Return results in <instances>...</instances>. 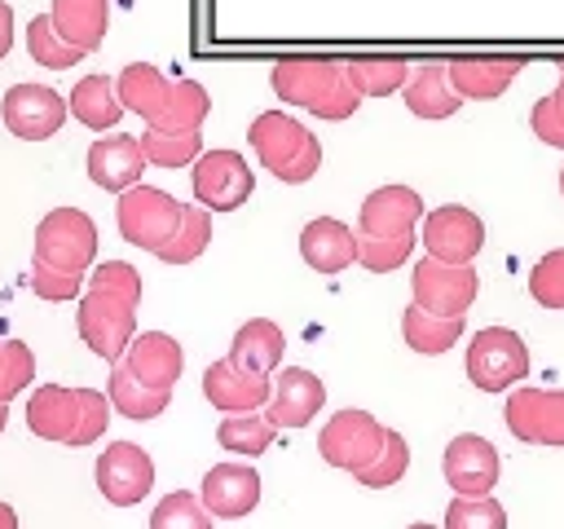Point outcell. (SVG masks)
Instances as JSON below:
<instances>
[{"mask_svg": "<svg viewBox=\"0 0 564 529\" xmlns=\"http://www.w3.org/2000/svg\"><path fill=\"white\" fill-rule=\"evenodd\" d=\"M115 93L123 110L141 115L145 128H159V132H198L212 110V97L198 79H167L150 62L123 66L115 79Z\"/></svg>", "mask_w": 564, "mask_h": 529, "instance_id": "1", "label": "cell"}, {"mask_svg": "<svg viewBox=\"0 0 564 529\" xmlns=\"http://www.w3.org/2000/svg\"><path fill=\"white\" fill-rule=\"evenodd\" d=\"M269 84L286 106H304L317 119H348L361 106L339 57H317V53L278 57L269 71Z\"/></svg>", "mask_w": 564, "mask_h": 529, "instance_id": "2", "label": "cell"}, {"mask_svg": "<svg viewBox=\"0 0 564 529\" xmlns=\"http://www.w3.org/2000/svg\"><path fill=\"white\" fill-rule=\"evenodd\" d=\"M247 141H251L256 159H260L278 181H286V185H304V181L317 176V168H322V145H317V137H313L300 119H291V115H282V110L256 115L251 128H247Z\"/></svg>", "mask_w": 564, "mask_h": 529, "instance_id": "3", "label": "cell"}, {"mask_svg": "<svg viewBox=\"0 0 564 529\" xmlns=\"http://www.w3.org/2000/svg\"><path fill=\"white\" fill-rule=\"evenodd\" d=\"M97 256V225L79 207H57L35 225V264H48L57 273H88Z\"/></svg>", "mask_w": 564, "mask_h": 529, "instance_id": "4", "label": "cell"}, {"mask_svg": "<svg viewBox=\"0 0 564 529\" xmlns=\"http://www.w3.org/2000/svg\"><path fill=\"white\" fill-rule=\"evenodd\" d=\"M529 375V348L511 326H485L467 344V379L480 392H502Z\"/></svg>", "mask_w": 564, "mask_h": 529, "instance_id": "5", "label": "cell"}, {"mask_svg": "<svg viewBox=\"0 0 564 529\" xmlns=\"http://www.w3.org/2000/svg\"><path fill=\"white\" fill-rule=\"evenodd\" d=\"M181 207H185V203H176V198H172L167 190H159V185H132V190L119 194V207H115L119 234H123L132 247L159 251V247L172 238V229L181 225Z\"/></svg>", "mask_w": 564, "mask_h": 529, "instance_id": "6", "label": "cell"}, {"mask_svg": "<svg viewBox=\"0 0 564 529\" xmlns=\"http://www.w3.org/2000/svg\"><path fill=\"white\" fill-rule=\"evenodd\" d=\"M383 423L370 414V410H335L326 423H322V432H317V450H322V458L330 463V467H339V472H361L375 454H379V445H383Z\"/></svg>", "mask_w": 564, "mask_h": 529, "instance_id": "7", "label": "cell"}, {"mask_svg": "<svg viewBox=\"0 0 564 529\" xmlns=\"http://www.w3.org/2000/svg\"><path fill=\"white\" fill-rule=\"evenodd\" d=\"M410 291H414V304L423 313H436V317H463L480 291V278L471 264H441L432 256H423L410 273Z\"/></svg>", "mask_w": 564, "mask_h": 529, "instance_id": "8", "label": "cell"}, {"mask_svg": "<svg viewBox=\"0 0 564 529\" xmlns=\"http://www.w3.org/2000/svg\"><path fill=\"white\" fill-rule=\"evenodd\" d=\"M194 203L207 212H234L251 198L256 176L238 150H203L194 159Z\"/></svg>", "mask_w": 564, "mask_h": 529, "instance_id": "9", "label": "cell"}, {"mask_svg": "<svg viewBox=\"0 0 564 529\" xmlns=\"http://www.w3.org/2000/svg\"><path fill=\"white\" fill-rule=\"evenodd\" d=\"M480 247H485V220L471 207L445 203L423 216V256L441 264H471Z\"/></svg>", "mask_w": 564, "mask_h": 529, "instance_id": "10", "label": "cell"}, {"mask_svg": "<svg viewBox=\"0 0 564 529\" xmlns=\"http://www.w3.org/2000/svg\"><path fill=\"white\" fill-rule=\"evenodd\" d=\"M75 326H79V339L106 357L110 366L128 353L132 335H137V309L110 300V295H97V291H84L79 295V313H75Z\"/></svg>", "mask_w": 564, "mask_h": 529, "instance_id": "11", "label": "cell"}, {"mask_svg": "<svg viewBox=\"0 0 564 529\" xmlns=\"http://www.w3.org/2000/svg\"><path fill=\"white\" fill-rule=\"evenodd\" d=\"M93 476H97V489H101L106 503L132 507V503H141V498L150 494V485H154V458H150L137 441H110V445L97 454Z\"/></svg>", "mask_w": 564, "mask_h": 529, "instance_id": "12", "label": "cell"}, {"mask_svg": "<svg viewBox=\"0 0 564 529\" xmlns=\"http://www.w3.org/2000/svg\"><path fill=\"white\" fill-rule=\"evenodd\" d=\"M441 472H445V485H449L458 498H485V494H494V485H498L502 458H498L494 441H485L480 432H458V436L445 445Z\"/></svg>", "mask_w": 564, "mask_h": 529, "instance_id": "13", "label": "cell"}, {"mask_svg": "<svg viewBox=\"0 0 564 529\" xmlns=\"http://www.w3.org/2000/svg\"><path fill=\"white\" fill-rule=\"evenodd\" d=\"M0 119L22 141H44L66 123V97L48 84H13L0 97Z\"/></svg>", "mask_w": 564, "mask_h": 529, "instance_id": "14", "label": "cell"}, {"mask_svg": "<svg viewBox=\"0 0 564 529\" xmlns=\"http://www.w3.org/2000/svg\"><path fill=\"white\" fill-rule=\"evenodd\" d=\"M507 428L529 445H564V388H516L507 397Z\"/></svg>", "mask_w": 564, "mask_h": 529, "instance_id": "15", "label": "cell"}, {"mask_svg": "<svg viewBox=\"0 0 564 529\" xmlns=\"http://www.w3.org/2000/svg\"><path fill=\"white\" fill-rule=\"evenodd\" d=\"M524 57H502V53H463L445 62V79L458 93V101H494L511 88L520 75Z\"/></svg>", "mask_w": 564, "mask_h": 529, "instance_id": "16", "label": "cell"}, {"mask_svg": "<svg viewBox=\"0 0 564 529\" xmlns=\"http://www.w3.org/2000/svg\"><path fill=\"white\" fill-rule=\"evenodd\" d=\"M423 220V198L410 185H379L361 198L357 212V234L361 238H401L414 234V225Z\"/></svg>", "mask_w": 564, "mask_h": 529, "instance_id": "17", "label": "cell"}, {"mask_svg": "<svg viewBox=\"0 0 564 529\" xmlns=\"http://www.w3.org/2000/svg\"><path fill=\"white\" fill-rule=\"evenodd\" d=\"M198 503L212 520H242L260 503V476L251 463H216L203 476Z\"/></svg>", "mask_w": 564, "mask_h": 529, "instance_id": "18", "label": "cell"}, {"mask_svg": "<svg viewBox=\"0 0 564 529\" xmlns=\"http://www.w3.org/2000/svg\"><path fill=\"white\" fill-rule=\"evenodd\" d=\"M269 384H273V392H269V406L260 414L273 428H304L326 401V384L304 366H282Z\"/></svg>", "mask_w": 564, "mask_h": 529, "instance_id": "19", "label": "cell"}, {"mask_svg": "<svg viewBox=\"0 0 564 529\" xmlns=\"http://www.w3.org/2000/svg\"><path fill=\"white\" fill-rule=\"evenodd\" d=\"M269 375H251L242 366H234L229 357L212 361L203 370V397L220 410V414H251V410H264L269 406Z\"/></svg>", "mask_w": 564, "mask_h": 529, "instance_id": "20", "label": "cell"}, {"mask_svg": "<svg viewBox=\"0 0 564 529\" xmlns=\"http://www.w3.org/2000/svg\"><path fill=\"white\" fill-rule=\"evenodd\" d=\"M119 361H123V370L137 384L163 388V392H172L176 379H181V370H185V353H181V344L167 331H141V335H132V344H128V353Z\"/></svg>", "mask_w": 564, "mask_h": 529, "instance_id": "21", "label": "cell"}, {"mask_svg": "<svg viewBox=\"0 0 564 529\" xmlns=\"http://www.w3.org/2000/svg\"><path fill=\"white\" fill-rule=\"evenodd\" d=\"M141 172H145V154L137 145V137L115 128V132H101L88 145V176H93V185H101L110 194H123V190L141 185Z\"/></svg>", "mask_w": 564, "mask_h": 529, "instance_id": "22", "label": "cell"}, {"mask_svg": "<svg viewBox=\"0 0 564 529\" xmlns=\"http://www.w3.org/2000/svg\"><path fill=\"white\" fill-rule=\"evenodd\" d=\"M300 256L317 273H339L357 260V234L335 216H313L300 229Z\"/></svg>", "mask_w": 564, "mask_h": 529, "instance_id": "23", "label": "cell"}, {"mask_svg": "<svg viewBox=\"0 0 564 529\" xmlns=\"http://www.w3.org/2000/svg\"><path fill=\"white\" fill-rule=\"evenodd\" d=\"M48 22L62 35V44H70L79 53H97L101 40H106L110 0H53Z\"/></svg>", "mask_w": 564, "mask_h": 529, "instance_id": "24", "label": "cell"}, {"mask_svg": "<svg viewBox=\"0 0 564 529\" xmlns=\"http://www.w3.org/2000/svg\"><path fill=\"white\" fill-rule=\"evenodd\" d=\"M282 353H286V335L278 322L269 317H251L234 331V344H229V361L251 370V375H273L282 366Z\"/></svg>", "mask_w": 564, "mask_h": 529, "instance_id": "25", "label": "cell"}, {"mask_svg": "<svg viewBox=\"0 0 564 529\" xmlns=\"http://www.w3.org/2000/svg\"><path fill=\"white\" fill-rule=\"evenodd\" d=\"M401 93H405L410 115H419V119H449L463 106L445 79V62H410V79Z\"/></svg>", "mask_w": 564, "mask_h": 529, "instance_id": "26", "label": "cell"}, {"mask_svg": "<svg viewBox=\"0 0 564 529\" xmlns=\"http://www.w3.org/2000/svg\"><path fill=\"white\" fill-rule=\"evenodd\" d=\"M66 115H75L93 132H115V123L123 115L119 93H115V79L110 75H84L70 88V97H66Z\"/></svg>", "mask_w": 564, "mask_h": 529, "instance_id": "27", "label": "cell"}, {"mask_svg": "<svg viewBox=\"0 0 564 529\" xmlns=\"http://www.w3.org/2000/svg\"><path fill=\"white\" fill-rule=\"evenodd\" d=\"M339 62H344V75L357 97H388V93L405 88V79H410V62L392 57V53H357V57H339Z\"/></svg>", "mask_w": 564, "mask_h": 529, "instance_id": "28", "label": "cell"}, {"mask_svg": "<svg viewBox=\"0 0 564 529\" xmlns=\"http://www.w3.org/2000/svg\"><path fill=\"white\" fill-rule=\"evenodd\" d=\"M26 423L35 436L44 441H62L70 436L75 428V388H62V384H40L26 401Z\"/></svg>", "mask_w": 564, "mask_h": 529, "instance_id": "29", "label": "cell"}, {"mask_svg": "<svg viewBox=\"0 0 564 529\" xmlns=\"http://www.w3.org/2000/svg\"><path fill=\"white\" fill-rule=\"evenodd\" d=\"M106 401H110V406H115L123 419H137V423H145V419H159V414L167 410L172 392L137 384V379L123 370V361H115V366H110V384H106Z\"/></svg>", "mask_w": 564, "mask_h": 529, "instance_id": "30", "label": "cell"}, {"mask_svg": "<svg viewBox=\"0 0 564 529\" xmlns=\"http://www.w3.org/2000/svg\"><path fill=\"white\" fill-rule=\"evenodd\" d=\"M401 335L414 353L423 357H436V353H449L463 335V317H436V313H423L419 304H410L401 313Z\"/></svg>", "mask_w": 564, "mask_h": 529, "instance_id": "31", "label": "cell"}, {"mask_svg": "<svg viewBox=\"0 0 564 529\" xmlns=\"http://www.w3.org/2000/svg\"><path fill=\"white\" fill-rule=\"evenodd\" d=\"M207 242H212V212L198 207V203H185L181 207V225L172 229V238L154 256L163 264H189V260H198L207 251Z\"/></svg>", "mask_w": 564, "mask_h": 529, "instance_id": "32", "label": "cell"}, {"mask_svg": "<svg viewBox=\"0 0 564 529\" xmlns=\"http://www.w3.org/2000/svg\"><path fill=\"white\" fill-rule=\"evenodd\" d=\"M273 432H278V428H273L260 410H251V414H225V419L216 423V441H220V450L242 454V458L264 454V450L273 445Z\"/></svg>", "mask_w": 564, "mask_h": 529, "instance_id": "33", "label": "cell"}, {"mask_svg": "<svg viewBox=\"0 0 564 529\" xmlns=\"http://www.w3.org/2000/svg\"><path fill=\"white\" fill-rule=\"evenodd\" d=\"M145 163L154 168H185L203 154V132H159V128H145L137 137Z\"/></svg>", "mask_w": 564, "mask_h": 529, "instance_id": "34", "label": "cell"}, {"mask_svg": "<svg viewBox=\"0 0 564 529\" xmlns=\"http://www.w3.org/2000/svg\"><path fill=\"white\" fill-rule=\"evenodd\" d=\"M405 467H410V445H405V436L401 432H383V445H379V454L361 467V472H352L366 489H388V485H397L401 476H405Z\"/></svg>", "mask_w": 564, "mask_h": 529, "instance_id": "35", "label": "cell"}, {"mask_svg": "<svg viewBox=\"0 0 564 529\" xmlns=\"http://www.w3.org/2000/svg\"><path fill=\"white\" fill-rule=\"evenodd\" d=\"M84 291H97V295H110V300L137 309L141 304V273L128 260H106L84 278Z\"/></svg>", "mask_w": 564, "mask_h": 529, "instance_id": "36", "label": "cell"}, {"mask_svg": "<svg viewBox=\"0 0 564 529\" xmlns=\"http://www.w3.org/2000/svg\"><path fill=\"white\" fill-rule=\"evenodd\" d=\"M26 48H31V57H35L44 71H66V66H75V62L84 57L79 48L62 44V35H57L53 22H48V13H35V18H31V26H26Z\"/></svg>", "mask_w": 564, "mask_h": 529, "instance_id": "37", "label": "cell"}, {"mask_svg": "<svg viewBox=\"0 0 564 529\" xmlns=\"http://www.w3.org/2000/svg\"><path fill=\"white\" fill-rule=\"evenodd\" d=\"M150 529H212V516L203 511L198 494L172 489V494H163L159 507L150 511Z\"/></svg>", "mask_w": 564, "mask_h": 529, "instance_id": "38", "label": "cell"}, {"mask_svg": "<svg viewBox=\"0 0 564 529\" xmlns=\"http://www.w3.org/2000/svg\"><path fill=\"white\" fill-rule=\"evenodd\" d=\"M110 423V401L97 388H75V428L66 436V445H93Z\"/></svg>", "mask_w": 564, "mask_h": 529, "instance_id": "39", "label": "cell"}, {"mask_svg": "<svg viewBox=\"0 0 564 529\" xmlns=\"http://www.w3.org/2000/svg\"><path fill=\"white\" fill-rule=\"evenodd\" d=\"M35 379V353L22 339H4L0 344V406H9L22 388H31Z\"/></svg>", "mask_w": 564, "mask_h": 529, "instance_id": "40", "label": "cell"}, {"mask_svg": "<svg viewBox=\"0 0 564 529\" xmlns=\"http://www.w3.org/2000/svg\"><path fill=\"white\" fill-rule=\"evenodd\" d=\"M441 529H507V511L498 498H454L445 507V525Z\"/></svg>", "mask_w": 564, "mask_h": 529, "instance_id": "41", "label": "cell"}, {"mask_svg": "<svg viewBox=\"0 0 564 529\" xmlns=\"http://www.w3.org/2000/svg\"><path fill=\"white\" fill-rule=\"evenodd\" d=\"M410 251H414V234H401V238H361V234H357V260H361V269H370V273H392V269H401V264L410 260Z\"/></svg>", "mask_w": 564, "mask_h": 529, "instance_id": "42", "label": "cell"}, {"mask_svg": "<svg viewBox=\"0 0 564 529\" xmlns=\"http://www.w3.org/2000/svg\"><path fill=\"white\" fill-rule=\"evenodd\" d=\"M529 295L542 309H564V247L538 256V264L529 269Z\"/></svg>", "mask_w": 564, "mask_h": 529, "instance_id": "43", "label": "cell"}, {"mask_svg": "<svg viewBox=\"0 0 564 529\" xmlns=\"http://www.w3.org/2000/svg\"><path fill=\"white\" fill-rule=\"evenodd\" d=\"M31 287H35L40 300H53V304L84 295V278H79V273H57V269H48V264H31Z\"/></svg>", "mask_w": 564, "mask_h": 529, "instance_id": "44", "label": "cell"}, {"mask_svg": "<svg viewBox=\"0 0 564 529\" xmlns=\"http://www.w3.org/2000/svg\"><path fill=\"white\" fill-rule=\"evenodd\" d=\"M529 123H533V132H538V141H546V145H555V150H564V123H560V115H555V106H551V97H542V101H533V110H529Z\"/></svg>", "mask_w": 564, "mask_h": 529, "instance_id": "45", "label": "cell"}, {"mask_svg": "<svg viewBox=\"0 0 564 529\" xmlns=\"http://www.w3.org/2000/svg\"><path fill=\"white\" fill-rule=\"evenodd\" d=\"M9 48H13V9L9 0H0V57H9Z\"/></svg>", "mask_w": 564, "mask_h": 529, "instance_id": "46", "label": "cell"}, {"mask_svg": "<svg viewBox=\"0 0 564 529\" xmlns=\"http://www.w3.org/2000/svg\"><path fill=\"white\" fill-rule=\"evenodd\" d=\"M0 529H18V511L9 503H0Z\"/></svg>", "mask_w": 564, "mask_h": 529, "instance_id": "47", "label": "cell"}, {"mask_svg": "<svg viewBox=\"0 0 564 529\" xmlns=\"http://www.w3.org/2000/svg\"><path fill=\"white\" fill-rule=\"evenodd\" d=\"M551 106H555V115H560V123H564V79L555 84V93H551Z\"/></svg>", "mask_w": 564, "mask_h": 529, "instance_id": "48", "label": "cell"}, {"mask_svg": "<svg viewBox=\"0 0 564 529\" xmlns=\"http://www.w3.org/2000/svg\"><path fill=\"white\" fill-rule=\"evenodd\" d=\"M4 419H9V406H0V432H4Z\"/></svg>", "mask_w": 564, "mask_h": 529, "instance_id": "49", "label": "cell"}, {"mask_svg": "<svg viewBox=\"0 0 564 529\" xmlns=\"http://www.w3.org/2000/svg\"><path fill=\"white\" fill-rule=\"evenodd\" d=\"M410 529H432V525H423V520H419V525H410Z\"/></svg>", "mask_w": 564, "mask_h": 529, "instance_id": "50", "label": "cell"}, {"mask_svg": "<svg viewBox=\"0 0 564 529\" xmlns=\"http://www.w3.org/2000/svg\"><path fill=\"white\" fill-rule=\"evenodd\" d=\"M560 194H564V172H560Z\"/></svg>", "mask_w": 564, "mask_h": 529, "instance_id": "51", "label": "cell"}, {"mask_svg": "<svg viewBox=\"0 0 564 529\" xmlns=\"http://www.w3.org/2000/svg\"><path fill=\"white\" fill-rule=\"evenodd\" d=\"M560 79H564V62H560Z\"/></svg>", "mask_w": 564, "mask_h": 529, "instance_id": "52", "label": "cell"}]
</instances>
